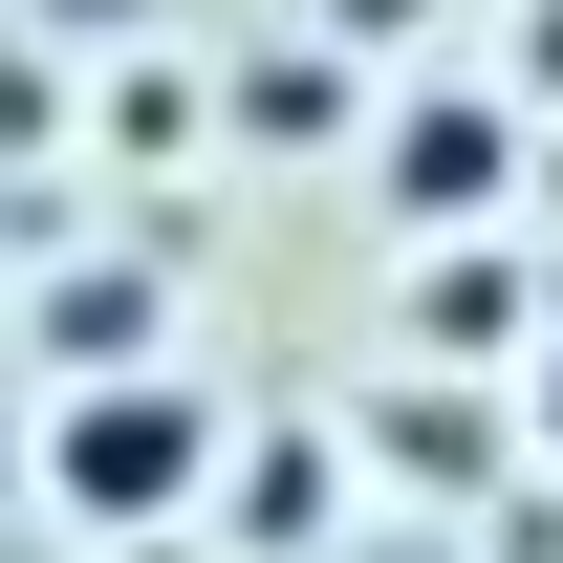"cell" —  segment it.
I'll return each mask as SVG.
<instances>
[{
  "label": "cell",
  "mask_w": 563,
  "mask_h": 563,
  "mask_svg": "<svg viewBox=\"0 0 563 563\" xmlns=\"http://www.w3.org/2000/svg\"><path fill=\"white\" fill-rule=\"evenodd\" d=\"M498 174H520V131H498L477 87H433L412 131H390V196H412V217H477V196H498Z\"/></svg>",
  "instance_id": "cell-2"
},
{
  "label": "cell",
  "mask_w": 563,
  "mask_h": 563,
  "mask_svg": "<svg viewBox=\"0 0 563 563\" xmlns=\"http://www.w3.org/2000/svg\"><path fill=\"white\" fill-rule=\"evenodd\" d=\"M542 412H563V390H542Z\"/></svg>",
  "instance_id": "cell-3"
},
{
  "label": "cell",
  "mask_w": 563,
  "mask_h": 563,
  "mask_svg": "<svg viewBox=\"0 0 563 563\" xmlns=\"http://www.w3.org/2000/svg\"><path fill=\"white\" fill-rule=\"evenodd\" d=\"M196 477H217L196 390H66V412H44V520H174Z\"/></svg>",
  "instance_id": "cell-1"
}]
</instances>
